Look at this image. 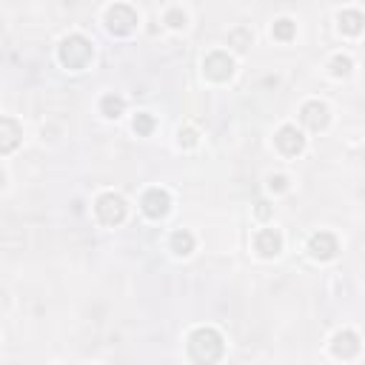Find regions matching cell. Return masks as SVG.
Here are the masks:
<instances>
[{
  "mask_svg": "<svg viewBox=\"0 0 365 365\" xmlns=\"http://www.w3.org/2000/svg\"><path fill=\"white\" fill-rule=\"evenodd\" d=\"M226 351V343H223V334L211 325H200L189 334V357L197 362V365H215Z\"/></svg>",
  "mask_w": 365,
  "mask_h": 365,
  "instance_id": "6da1fadb",
  "label": "cell"
},
{
  "mask_svg": "<svg viewBox=\"0 0 365 365\" xmlns=\"http://www.w3.org/2000/svg\"><path fill=\"white\" fill-rule=\"evenodd\" d=\"M57 54H60V63H63V66L83 69V66H88V60H91V54H95V49H91V43L83 35H69V38H63V43H60Z\"/></svg>",
  "mask_w": 365,
  "mask_h": 365,
  "instance_id": "7a4b0ae2",
  "label": "cell"
},
{
  "mask_svg": "<svg viewBox=\"0 0 365 365\" xmlns=\"http://www.w3.org/2000/svg\"><path fill=\"white\" fill-rule=\"evenodd\" d=\"M106 26L111 35H129L137 26V12L129 3H114L106 9Z\"/></svg>",
  "mask_w": 365,
  "mask_h": 365,
  "instance_id": "3957f363",
  "label": "cell"
},
{
  "mask_svg": "<svg viewBox=\"0 0 365 365\" xmlns=\"http://www.w3.org/2000/svg\"><path fill=\"white\" fill-rule=\"evenodd\" d=\"M95 211H98V217L106 226H117V223H123V217H126V200L120 194H114V192H106V194L98 197Z\"/></svg>",
  "mask_w": 365,
  "mask_h": 365,
  "instance_id": "277c9868",
  "label": "cell"
},
{
  "mask_svg": "<svg viewBox=\"0 0 365 365\" xmlns=\"http://www.w3.org/2000/svg\"><path fill=\"white\" fill-rule=\"evenodd\" d=\"M203 72L211 77V80H217V83H223V80H228L231 75H234V60L228 57V52H211V54H205V60H203Z\"/></svg>",
  "mask_w": 365,
  "mask_h": 365,
  "instance_id": "5b68a950",
  "label": "cell"
},
{
  "mask_svg": "<svg viewBox=\"0 0 365 365\" xmlns=\"http://www.w3.org/2000/svg\"><path fill=\"white\" fill-rule=\"evenodd\" d=\"M140 205H143V215H146V217H151V220H160V217H166V215H169V208H171V197H169V192H166V189H148V192L143 194Z\"/></svg>",
  "mask_w": 365,
  "mask_h": 365,
  "instance_id": "8992f818",
  "label": "cell"
},
{
  "mask_svg": "<svg viewBox=\"0 0 365 365\" xmlns=\"http://www.w3.org/2000/svg\"><path fill=\"white\" fill-rule=\"evenodd\" d=\"M274 143H277V148L288 157L300 155V151L306 148V137H302V132L297 126H280V132L274 134Z\"/></svg>",
  "mask_w": 365,
  "mask_h": 365,
  "instance_id": "52a82bcc",
  "label": "cell"
},
{
  "mask_svg": "<svg viewBox=\"0 0 365 365\" xmlns=\"http://www.w3.org/2000/svg\"><path fill=\"white\" fill-rule=\"evenodd\" d=\"M309 251H311L314 260H331L334 254L340 251L337 237H334L331 231H317V234H311V240H309Z\"/></svg>",
  "mask_w": 365,
  "mask_h": 365,
  "instance_id": "ba28073f",
  "label": "cell"
},
{
  "mask_svg": "<svg viewBox=\"0 0 365 365\" xmlns=\"http://www.w3.org/2000/svg\"><path fill=\"white\" fill-rule=\"evenodd\" d=\"M300 120L306 123L311 132H320L328 126V106L320 103V100H309L306 106L300 109Z\"/></svg>",
  "mask_w": 365,
  "mask_h": 365,
  "instance_id": "9c48e42d",
  "label": "cell"
},
{
  "mask_svg": "<svg viewBox=\"0 0 365 365\" xmlns=\"http://www.w3.org/2000/svg\"><path fill=\"white\" fill-rule=\"evenodd\" d=\"M331 351H334V357H340V359H351V357H357L359 354V337L354 331H337L334 334V340H331Z\"/></svg>",
  "mask_w": 365,
  "mask_h": 365,
  "instance_id": "30bf717a",
  "label": "cell"
},
{
  "mask_svg": "<svg viewBox=\"0 0 365 365\" xmlns=\"http://www.w3.org/2000/svg\"><path fill=\"white\" fill-rule=\"evenodd\" d=\"M254 249L260 251V257H277L283 251V234L277 228H263L254 237Z\"/></svg>",
  "mask_w": 365,
  "mask_h": 365,
  "instance_id": "8fae6325",
  "label": "cell"
},
{
  "mask_svg": "<svg viewBox=\"0 0 365 365\" xmlns=\"http://www.w3.org/2000/svg\"><path fill=\"white\" fill-rule=\"evenodd\" d=\"M20 137H23V129L15 123V120L12 117H0V151H3V155L15 151Z\"/></svg>",
  "mask_w": 365,
  "mask_h": 365,
  "instance_id": "7c38bea8",
  "label": "cell"
},
{
  "mask_svg": "<svg viewBox=\"0 0 365 365\" xmlns=\"http://www.w3.org/2000/svg\"><path fill=\"white\" fill-rule=\"evenodd\" d=\"M337 23H340V29H343L345 35H359L362 29H365V15L359 9H343L337 15Z\"/></svg>",
  "mask_w": 365,
  "mask_h": 365,
  "instance_id": "4fadbf2b",
  "label": "cell"
},
{
  "mask_svg": "<svg viewBox=\"0 0 365 365\" xmlns=\"http://www.w3.org/2000/svg\"><path fill=\"white\" fill-rule=\"evenodd\" d=\"M171 251L174 254H180V257H186V254H192L194 251V234L192 231H186V228H177L174 234H171Z\"/></svg>",
  "mask_w": 365,
  "mask_h": 365,
  "instance_id": "5bb4252c",
  "label": "cell"
},
{
  "mask_svg": "<svg viewBox=\"0 0 365 365\" xmlns=\"http://www.w3.org/2000/svg\"><path fill=\"white\" fill-rule=\"evenodd\" d=\"M123 109H126V100L120 98V95H106L100 100V111L106 117H120V114H123Z\"/></svg>",
  "mask_w": 365,
  "mask_h": 365,
  "instance_id": "9a60e30c",
  "label": "cell"
},
{
  "mask_svg": "<svg viewBox=\"0 0 365 365\" xmlns=\"http://www.w3.org/2000/svg\"><path fill=\"white\" fill-rule=\"evenodd\" d=\"M271 32H274V38H277V40H291L294 38V32H297V23L291 20V17H280V20H274V29H271Z\"/></svg>",
  "mask_w": 365,
  "mask_h": 365,
  "instance_id": "2e32d148",
  "label": "cell"
},
{
  "mask_svg": "<svg viewBox=\"0 0 365 365\" xmlns=\"http://www.w3.org/2000/svg\"><path fill=\"white\" fill-rule=\"evenodd\" d=\"M351 69H354V60L348 54H334L331 57V75L334 77H348Z\"/></svg>",
  "mask_w": 365,
  "mask_h": 365,
  "instance_id": "e0dca14e",
  "label": "cell"
},
{
  "mask_svg": "<svg viewBox=\"0 0 365 365\" xmlns=\"http://www.w3.org/2000/svg\"><path fill=\"white\" fill-rule=\"evenodd\" d=\"M134 132H137L140 137L151 134V132H155V117H151V114H146V111H140V114L134 117Z\"/></svg>",
  "mask_w": 365,
  "mask_h": 365,
  "instance_id": "ac0fdd59",
  "label": "cell"
},
{
  "mask_svg": "<svg viewBox=\"0 0 365 365\" xmlns=\"http://www.w3.org/2000/svg\"><path fill=\"white\" fill-rule=\"evenodd\" d=\"M228 40H231V43L242 52V49H249V46H251V32H249V29H242V26H240V29H234V32L228 35Z\"/></svg>",
  "mask_w": 365,
  "mask_h": 365,
  "instance_id": "d6986e66",
  "label": "cell"
},
{
  "mask_svg": "<svg viewBox=\"0 0 365 365\" xmlns=\"http://www.w3.org/2000/svg\"><path fill=\"white\" fill-rule=\"evenodd\" d=\"M166 23H169L171 29H182V26H186V12L177 9V6H171V9L166 12Z\"/></svg>",
  "mask_w": 365,
  "mask_h": 365,
  "instance_id": "ffe728a7",
  "label": "cell"
},
{
  "mask_svg": "<svg viewBox=\"0 0 365 365\" xmlns=\"http://www.w3.org/2000/svg\"><path fill=\"white\" fill-rule=\"evenodd\" d=\"M177 143H180V146H186V148L197 146V132H194V129H180V134H177Z\"/></svg>",
  "mask_w": 365,
  "mask_h": 365,
  "instance_id": "44dd1931",
  "label": "cell"
},
{
  "mask_svg": "<svg viewBox=\"0 0 365 365\" xmlns=\"http://www.w3.org/2000/svg\"><path fill=\"white\" fill-rule=\"evenodd\" d=\"M268 189L271 192H286L288 189V177L286 174H271L268 177Z\"/></svg>",
  "mask_w": 365,
  "mask_h": 365,
  "instance_id": "7402d4cb",
  "label": "cell"
},
{
  "mask_svg": "<svg viewBox=\"0 0 365 365\" xmlns=\"http://www.w3.org/2000/svg\"><path fill=\"white\" fill-rule=\"evenodd\" d=\"M257 217H260V220H268V217H271V208H268V203H265V200H260V203H257Z\"/></svg>",
  "mask_w": 365,
  "mask_h": 365,
  "instance_id": "603a6c76",
  "label": "cell"
}]
</instances>
